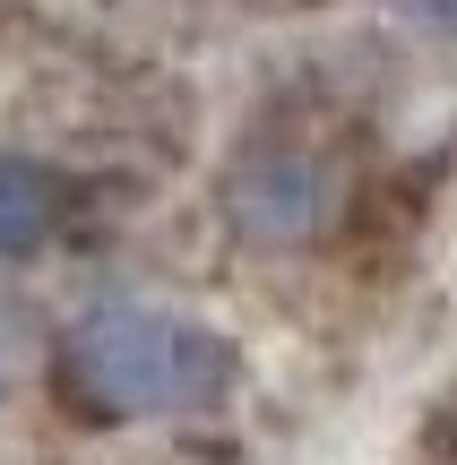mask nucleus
I'll return each instance as SVG.
<instances>
[{"label": "nucleus", "instance_id": "nucleus-1", "mask_svg": "<svg viewBox=\"0 0 457 465\" xmlns=\"http://www.w3.org/2000/svg\"><path fill=\"white\" fill-rule=\"evenodd\" d=\"M242 345L182 311L104 302L61 336V397L95 422H190L233 405Z\"/></svg>", "mask_w": 457, "mask_h": 465}, {"label": "nucleus", "instance_id": "nucleus-2", "mask_svg": "<svg viewBox=\"0 0 457 465\" xmlns=\"http://www.w3.org/2000/svg\"><path fill=\"white\" fill-rule=\"evenodd\" d=\"M224 224L251 250H303L328 224V164L311 147H251L224 173Z\"/></svg>", "mask_w": 457, "mask_h": 465}, {"label": "nucleus", "instance_id": "nucleus-3", "mask_svg": "<svg viewBox=\"0 0 457 465\" xmlns=\"http://www.w3.org/2000/svg\"><path fill=\"white\" fill-rule=\"evenodd\" d=\"M69 224V182L35 155H0V259H35Z\"/></svg>", "mask_w": 457, "mask_h": 465}, {"label": "nucleus", "instance_id": "nucleus-4", "mask_svg": "<svg viewBox=\"0 0 457 465\" xmlns=\"http://www.w3.org/2000/svg\"><path fill=\"white\" fill-rule=\"evenodd\" d=\"M17 362H26V311H17V302H0V388L17 380Z\"/></svg>", "mask_w": 457, "mask_h": 465}, {"label": "nucleus", "instance_id": "nucleus-5", "mask_svg": "<svg viewBox=\"0 0 457 465\" xmlns=\"http://www.w3.org/2000/svg\"><path fill=\"white\" fill-rule=\"evenodd\" d=\"M423 9H432V17H441V26H449V35H457V0H423Z\"/></svg>", "mask_w": 457, "mask_h": 465}]
</instances>
